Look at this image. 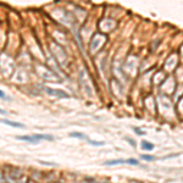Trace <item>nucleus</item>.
Returning a JSON list of instances; mask_svg holds the SVG:
<instances>
[{"label":"nucleus","mask_w":183,"mask_h":183,"mask_svg":"<svg viewBox=\"0 0 183 183\" xmlns=\"http://www.w3.org/2000/svg\"><path fill=\"white\" fill-rule=\"evenodd\" d=\"M120 164H129V165H138V161L134 159H128V160H112L105 162V165H120Z\"/></svg>","instance_id":"nucleus-1"},{"label":"nucleus","mask_w":183,"mask_h":183,"mask_svg":"<svg viewBox=\"0 0 183 183\" xmlns=\"http://www.w3.org/2000/svg\"><path fill=\"white\" fill-rule=\"evenodd\" d=\"M45 92L49 94H51V95H56V97H60V98H67L68 97L66 93H64V92H61V90H55V89H51V88H48V87L45 88Z\"/></svg>","instance_id":"nucleus-2"},{"label":"nucleus","mask_w":183,"mask_h":183,"mask_svg":"<svg viewBox=\"0 0 183 183\" xmlns=\"http://www.w3.org/2000/svg\"><path fill=\"white\" fill-rule=\"evenodd\" d=\"M0 122L4 123V125H8V126H11V127H16V128H23L25 127V125H22L20 122H14L10 120H0Z\"/></svg>","instance_id":"nucleus-3"},{"label":"nucleus","mask_w":183,"mask_h":183,"mask_svg":"<svg viewBox=\"0 0 183 183\" xmlns=\"http://www.w3.org/2000/svg\"><path fill=\"white\" fill-rule=\"evenodd\" d=\"M16 139L25 140V142H28V143H38V140L34 136H17Z\"/></svg>","instance_id":"nucleus-4"},{"label":"nucleus","mask_w":183,"mask_h":183,"mask_svg":"<svg viewBox=\"0 0 183 183\" xmlns=\"http://www.w3.org/2000/svg\"><path fill=\"white\" fill-rule=\"evenodd\" d=\"M142 148L145 149V150H151V149L154 148V145L150 144V143H148V142H145V140H143V142H142Z\"/></svg>","instance_id":"nucleus-5"},{"label":"nucleus","mask_w":183,"mask_h":183,"mask_svg":"<svg viewBox=\"0 0 183 183\" xmlns=\"http://www.w3.org/2000/svg\"><path fill=\"white\" fill-rule=\"evenodd\" d=\"M71 137H76V138H82V139H85V136L82 134V133H71Z\"/></svg>","instance_id":"nucleus-6"},{"label":"nucleus","mask_w":183,"mask_h":183,"mask_svg":"<svg viewBox=\"0 0 183 183\" xmlns=\"http://www.w3.org/2000/svg\"><path fill=\"white\" fill-rule=\"evenodd\" d=\"M140 157H142V159H144V160H148V161H153V160H155V157H154V156H151V155H142Z\"/></svg>","instance_id":"nucleus-7"},{"label":"nucleus","mask_w":183,"mask_h":183,"mask_svg":"<svg viewBox=\"0 0 183 183\" xmlns=\"http://www.w3.org/2000/svg\"><path fill=\"white\" fill-rule=\"evenodd\" d=\"M90 144H93V145H103V143H97V142H92V140H88Z\"/></svg>","instance_id":"nucleus-8"},{"label":"nucleus","mask_w":183,"mask_h":183,"mask_svg":"<svg viewBox=\"0 0 183 183\" xmlns=\"http://www.w3.org/2000/svg\"><path fill=\"white\" fill-rule=\"evenodd\" d=\"M126 139H127V140H128V143H131L132 145H136V143H134V142H132V139H129V138H126Z\"/></svg>","instance_id":"nucleus-9"},{"label":"nucleus","mask_w":183,"mask_h":183,"mask_svg":"<svg viewBox=\"0 0 183 183\" xmlns=\"http://www.w3.org/2000/svg\"><path fill=\"white\" fill-rule=\"evenodd\" d=\"M0 114H2V115H6V111L3 110V109H0Z\"/></svg>","instance_id":"nucleus-10"},{"label":"nucleus","mask_w":183,"mask_h":183,"mask_svg":"<svg viewBox=\"0 0 183 183\" xmlns=\"http://www.w3.org/2000/svg\"><path fill=\"white\" fill-rule=\"evenodd\" d=\"M4 97H5V94L3 93V92H2V90H0V98H4Z\"/></svg>","instance_id":"nucleus-11"},{"label":"nucleus","mask_w":183,"mask_h":183,"mask_svg":"<svg viewBox=\"0 0 183 183\" xmlns=\"http://www.w3.org/2000/svg\"><path fill=\"white\" fill-rule=\"evenodd\" d=\"M136 131H137V133H138V134H143V132H140V131H139V128H136Z\"/></svg>","instance_id":"nucleus-12"}]
</instances>
